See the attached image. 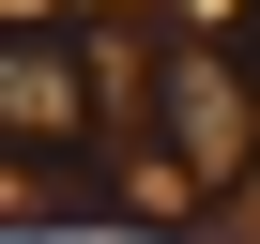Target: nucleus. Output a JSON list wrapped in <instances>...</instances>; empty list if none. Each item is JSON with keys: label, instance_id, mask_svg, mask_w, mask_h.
<instances>
[{"label": "nucleus", "instance_id": "nucleus-1", "mask_svg": "<svg viewBox=\"0 0 260 244\" xmlns=\"http://www.w3.org/2000/svg\"><path fill=\"white\" fill-rule=\"evenodd\" d=\"M153 153H184L245 214V183H260V76H245V46L214 16H153Z\"/></svg>", "mask_w": 260, "mask_h": 244}, {"label": "nucleus", "instance_id": "nucleus-2", "mask_svg": "<svg viewBox=\"0 0 260 244\" xmlns=\"http://www.w3.org/2000/svg\"><path fill=\"white\" fill-rule=\"evenodd\" d=\"M92 16H16L0 31V153H31V168H61V153H92Z\"/></svg>", "mask_w": 260, "mask_h": 244}]
</instances>
